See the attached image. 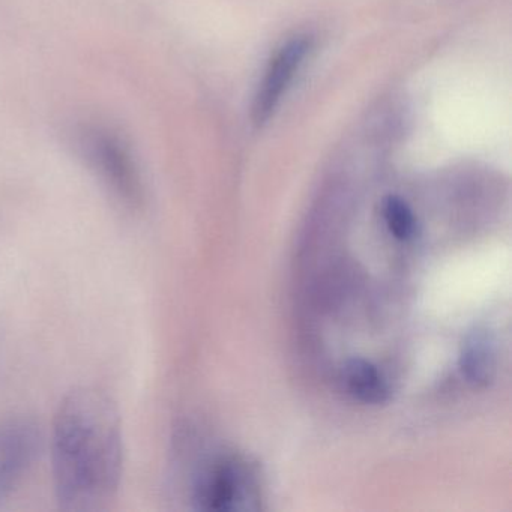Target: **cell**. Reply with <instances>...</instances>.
Returning <instances> with one entry per match:
<instances>
[{
  "mask_svg": "<svg viewBox=\"0 0 512 512\" xmlns=\"http://www.w3.org/2000/svg\"><path fill=\"white\" fill-rule=\"evenodd\" d=\"M53 476L62 508L106 505L122 475L121 419L113 401L94 388L67 395L53 427Z\"/></svg>",
  "mask_w": 512,
  "mask_h": 512,
  "instance_id": "6da1fadb",
  "label": "cell"
},
{
  "mask_svg": "<svg viewBox=\"0 0 512 512\" xmlns=\"http://www.w3.org/2000/svg\"><path fill=\"white\" fill-rule=\"evenodd\" d=\"M311 38L301 35L280 47L268 64L253 103V122L256 127L268 124L277 112L287 89L311 52Z\"/></svg>",
  "mask_w": 512,
  "mask_h": 512,
  "instance_id": "7a4b0ae2",
  "label": "cell"
},
{
  "mask_svg": "<svg viewBox=\"0 0 512 512\" xmlns=\"http://www.w3.org/2000/svg\"><path fill=\"white\" fill-rule=\"evenodd\" d=\"M253 475L245 463L224 460L205 470L194 487V502L206 511H233L253 499Z\"/></svg>",
  "mask_w": 512,
  "mask_h": 512,
  "instance_id": "3957f363",
  "label": "cell"
},
{
  "mask_svg": "<svg viewBox=\"0 0 512 512\" xmlns=\"http://www.w3.org/2000/svg\"><path fill=\"white\" fill-rule=\"evenodd\" d=\"M40 431L26 419L0 424V500L4 499L34 463Z\"/></svg>",
  "mask_w": 512,
  "mask_h": 512,
  "instance_id": "277c9868",
  "label": "cell"
},
{
  "mask_svg": "<svg viewBox=\"0 0 512 512\" xmlns=\"http://www.w3.org/2000/svg\"><path fill=\"white\" fill-rule=\"evenodd\" d=\"M92 160L100 169L101 175L113 190L127 200L137 202L140 199V184L133 161L118 140L109 134L97 133L89 140Z\"/></svg>",
  "mask_w": 512,
  "mask_h": 512,
  "instance_id": "5b68a950",
  "label": "cell"
},
{
  "mask_svg": "<svg viewBox=\"0 0 512 512\" xmlns=\"http://www.w3.org/2000/svg\"><path fill=\"white\" fill-rule=\"evenodd\" d=\"M460 367L467 382L488 386L496 376V347L487 331H475L464 341Z\"/></svg>",
  "mask_w": 512,
  "mask_h": 512,
  "instance_id": "8992f818",
  "label": "cell"
},
{
  "mask_svg": "<svg viewBox=\"0 0 512 512\" xmlns=\"http://www.w3.org/2000/svg\"><path fill=\"white\" fill-rule=\"evenodd\" d=\"M341 379L347 392L361 403L383 404L388 401V383L371 362L350 359L343 365Z\"/></svg>",
  "mask_w": 512,
  "mask_h": 512,
  "instance_id": "52a82bcc",
  "label": "cell"
},
{
  "mask_svg": "<svg viewBox=\"0 0 512 512\" xmlns=\"http://www.w3.org/2000/svg\"><path fill=\"white\" fill-rule=\"evenodd\" d=\"M383 220L391 235L398 241H409L415 236L416 218L410 206L401 197L388 196L383 200Z\"/></svg>",
  "mask_w": 512,
  "mask_h": 512,
  "instance_id": "ba28073f",
  "label": "cell"
}]
</instances>
